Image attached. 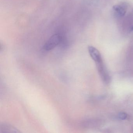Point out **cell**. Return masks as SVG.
Listing matches in <instances>:
<instances>
[{
	"instance_id": "obj_1",
	"label": "cell",
	"mask_w": 133,
	"mask_h": 133,
	"mask_svg": "<svg viewBox=\"0 0 133 133\" xmlns=\"http://www.w3.org/2000/svg\"><path fill=\"white\" fill-rule=\"evenodd\" d=\"M62 39V36L59 34L53 35L45 43L43 49L46 51L53 49L60 43Z\"/></svg>"
},
{
	"instance_id": "obj_2",
	"label": "cell",
	"mask_w": 133,
	"mask_h": 133,
	"mask_svg": "<svg viewBox=\"0 0 133 133\" xmlns=\"http://www.w3.org/2000/svg\"><path fill=\"white\" fill-rule=\"evenodd\" d=\"M96 64L99 74L103 81L106 84L109 83L110 81V76H109L107 70L104 65L103 61L96 63Z\"/></svg>"
},
{
	"instance_id": "obj_3",
	"label": "cell",
	"mask_w": 133,
	"mask_h": 133,
	"mask_svg": "<svg viewBox=\"0 0 133 133\" xmlns=\"http://www.w3.org/2000/svg\"><path fill=\"white\" fill-rule=\"evenodd\" d=\"M88 50L90 56L95 63L102 61L101 54L96 48L92 46H89Z\"/></svg>"
},
{
	"instance_id": "obj_4",
	"label": "cell",
	"mask_w": 133,
	"mask_h": 133,
	"mask_svg": "<svg viewBox=\"0 0 133 133\" xmlns=\"http://www.w3.org/2000/svg\"><path fill=\"white\" fill-rule=\"evenodd\" d=\"M21 131L11 124L8 123L1 124L0 125V133H20Z\"/></svg>"
},
{
	"instance_id": "obj_5",
	"label": "cell",
	"mask_w": 133,
	"mask_h": 133,
	"mask_svg": "<svg viewBox=\"0 0 133 133\" xmlns=\"http://www.w3.org/2000/svg\"><path fill=\"white\" fill-rule=\"evenodd\" d=\"M113 9L118 15L120 16H124L126 13L125 9L119 5H114L113 6Z\"/></svg>"
},
{
	"instance_id": "obj_6",
	"label": "cell",
	"mask_w": 133,
	"mask_h": 133,
	"mask_svg": "<svg viewBox=\"0 0 133 133\" xmlns=\"http://www.w3.org/2000/svg\"><path fill=\"white\" fill-rule=\"evenodd\" d=\"M118 117H119V119H121L124 120L127 117V115L125 113L121 112L119 114Z\"/></svg>"
},
{
	"instance_id": "obj_7",
	"label": "cell",
	"mask_w": 133,
	"mask_h": 133,
	"mask_svg": "<svg viewBox=\"0 0 133 133\" xmlns=\"http://www.w3.org/2000/svg\"><path fill=\"white\" fill-rule=\"evenodd\" d=\"M131 31H133V26H132V27H131Z\"/></svg>"
}]
</instances>
